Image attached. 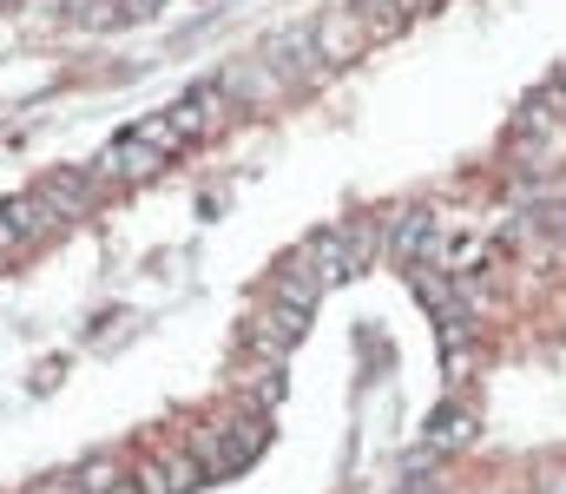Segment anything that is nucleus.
I'll list each match as a JSON object with an SVG mask.
<instances>
[{
  "mask_svg": "<svg viewBox=\"0 0 566 494\" xmlns=\"http://www.w3.org/2000/svg\"><path fill=\"white\" fill-rule=\"evenodd\" d=\"M93 191H99V178L86 171V165H66V171H46L40 185H33V198L66 224V218H86V204H93Z\"/></svg>",
  "mask_w": 566,
  "mask_h": 494,
  "instance_id": "2",
  "label": "nucleus"
},
{
  "mask_svg": "<svg viewBox=\"0 0 566 494\" xmlns=\"http://www.w3.org/2000/svg\"><path fill=\"white\" fill-rule=\"evenodd\" d=\"M113 494H139V482H133V475H126V482H119V488H113Z\"/></svg>",
  "mask_w": 566,
  "mask_h": 494,
  "instance_id": "10",
  "label": "nucleus"
},
{
  "mask_svg": "<svg viewBox=\"0 0 566 494\" xmlns=\"http://www.w3.org/2000/svg\"><path fill=\"white\" fill-rule=\"evenodd\" d=\"M158 165H165V159H158L151 146H139V139L126 133V139H113V146L99 153L93 178H99V185H106V178H145V171H158Z\"/></svg>",
  "mask_w": 566,
  "mask_h": 494,
  "instance_id": "7",
  "label": "nucleus"
},
{
  "mask_svg": "<svg viewBox=\"0 0 566 494\" xmlns=\"http://www.w3.org/2000/svg\"><path fill=\"white\" fill-rule=\"evenodd\" d=\"M310 40H316V60L329 66V60H349L356 46H363V13L356 7H329L316 27H310Z\"/></svg>",
  "mask_w": 566,
  "mask_h": 494,
  "instance_id": "4",
  "label": "nucleus"
},
{
  "mask_svg": "<svg viewBox=\"0 0 566 494\" xmlns=\"http://www.w3.org/2000/svg\"><path fill=\"white\" fill-rule=\"evenodd\" d=\"M271 297H277V311H290V317H303V324H310V311H316L323 284H316V271H310L303 257H290L277 277H271Z\"/></svg>",
  "mask_w": 566,
  "mask_h": 494,
  "instance_id": "5",
  "label": "nucleus"
},
{
  "mask_svg": "<svg viewBox=\"0 0 566 494\" xmlns=\"http://www.w3.org/2000/svg\"><path fill=\"white\" fill-rule=\"evenodd\" d=\"M296 329H303V317H290V311H264V317L244 324V343H251V356H264V369H277V356L296 343Z\"/></svg>",
  "mask_w": 566,
  "mask_h": 494,
  "instance_id": "6",
  "label": "nucleus"
},
{
  "mask_svg": "<svg viewBox=\"0 0 566 494\" xmlns=\"http://www.w3.org/2000/svg\"><path fill=\"white\" fill-rule=\"evenodd\" d=\"M277 396H283L277 369H258V402H277Z\"/></svg>",
  "mask_w": 566,
  "mask_h": 494,
  "instance_id": "9",
  "label": "nucleus"
},
{
  "mask_svg": "<svg viewBox=\"0 0 566 494\" xmlns=\"http://www.w3.org/2000/svg\"><path fill=\"white\" fill-rule=\"evenodd\" d=\"M369 251H376V224H329V231H316L296 257L316 271V284H336V277L363 271V264H369Z\"/></svg>",
  "mask_w": 566,
  "mask_h": 494,
  "instance_id": "1",
  "label": "nucleus"
},
{
  "mask_svg": "<svg viewBox=\"0 0 566 494\" xmlns=\"http://www.w3.org/2000/svg\"><path fill=\"white\" fill-rule=\"evenodd\" d=\"M133 482H139V494H185V488H198V482H205V469H198V455H191V449H171V455L145 462Z\"/></svg>",
  "mask_w": 566,
  "mask_h": 494,
  "instance_id": "3",
  "label": "nucleus"
},
{
  "mask_svg": "<svg viewBox=\"0 0 566 494\" xmlns=\"http://www.w3.org/2000/svg\"><path fill=\"white\" fill-rule=\"evenodd\" d=\"M468 442V409H441L434 422H428V455H448V449H461Z\"/></svg>",
  "mask_w": 566,
  "mask_h": 494,
  "instance_id": "8",
  "label": "nucleus"
}]
</instances>
